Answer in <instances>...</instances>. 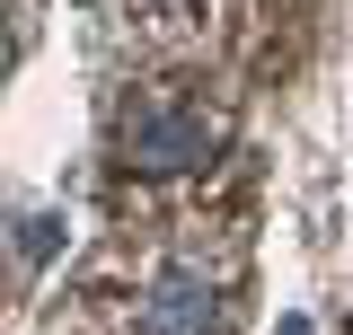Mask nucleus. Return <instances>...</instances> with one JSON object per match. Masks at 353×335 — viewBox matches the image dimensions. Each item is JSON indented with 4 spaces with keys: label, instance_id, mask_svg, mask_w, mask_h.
Segmentation results:
<instances>
[{
    "label": "nucleus",
    "instance_id": "nucleus-1",
    "mask_svg": "<svg viewBox=\"0 0 353 335\" xmlns=\"http://www.w3.org/2000/svg\"><path fill=\"white\" fill-rule=\"evenodd\" d=\"M141 327H150V335H221V292L194 274V265H176V274H159V283H150Z\"/></svg>",
    "mask_w": 353,
    "mask_h": 335
},
{
    "label": "nucleus",
    "instance_id": "nucleus-2",
    "mask_svg": "<svg viewBox=\"0 0 353 335\" xmlns=\"http://www.w3.org/2000/svg\"><path fill=\"white\" fill-rule=\"evenodd\" d=\"M124 150L141 168H194L203 150H212V124H203V115H159V106H150V115H132Z\"/></svg>",
    "mask_w": 353,
    "mask_h": 335
}]
</instances>
